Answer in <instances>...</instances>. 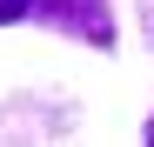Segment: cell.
Instances as JSON below:
<instances>
[{
	"mask_svg": "<svg viewBox=\"0 0 154 147\" xmlns=\"http://www.w3.org/2000/svg\"><path fill=\"white\" fill-rule=\"evenodd\" d=\"M40 0H0V27H7V20H20V14H34Z\"/></svg>",
	"mask_w": 154,
	"mask_h": 147,
	"instance_id": "1",
	"label": "cell"
}]
</instances>
